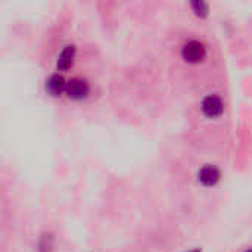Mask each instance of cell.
<instances>
[{
	"label": "cell",
	"mask_w": 252,
	"mask_h": 252,
	"mask_svg": "<svg viewBox=\"0 0 252 252\" xmlns=\"http://www.w3.org/2000/svg\"><path fill=\"white\" fill-rule=\"evenodd\" d=\"M53 248H55V238H53V235L44 233L40 238V242H38V252H53Z\"/></svg>",
	"instance_id": "cell-7"
},
{
	"label": "cell",
	"mask_w": 252,
	"mask_h": 252,
	"mask_svg": "<svg viewBox=\"0 0 252 252\" xmlns=\"http://www.w3.org/2000/svg\"><path fill=\"white\" fill-rule=\"evenodd\" d=\"M90 93V84L86 78L81 77H75L71 78L69 81H66V90L65 94L72 99V100H81L84 97H87V94Z\"/></svg>",
	"instance_id": "cell-2"
},
{
	"label": "cell",
	"mask_w": 252,
	"mask_h": 252,
	"mask_svg": "<svg viewBox=\"0 0 252 252\" xmlns=\"http://www.w3.org/2000/svg\"><path fill=\"white\" fill-rule=\"evenodd\" d=\"M182 56L186 62L189 63H201L205 61L207 58V49L204 46V43L198 41V40H190L188 41L183 49H182Z\"/></svg>",
	"instance_id": "cell-1"
},
{
	"label": "cell",
	"mask_w": 252,
	"mask_h": 252,
	"mask_svg": "<svg viewBox=\"0 0 252 252\" xmlns=\"http://www.w3.org/2000/svg\"><path fill=\"white\" fill-rule=\"evenodd\" d=\"M201 109H202V112H204L205 117H208V118H217V117H220L223 114L224 103H223V100H221L220 96L210 94V96H207L202 100Z\"/></svg>",
	"instance_id": "cell-3"
},
{
	"label": "cell",
	"mask_w": 252,
	"mask_h": 252,
	"mask_svg": "<svg viewBox=\"0 0 252 252\" xmlns=\"http://www.w3.org/2000/svg\"><path fill=\"white\" fill-rule=\"evenodd\" d=\"M190 7L192 10L195 12V15L201 16V18H205L210 12V6L205 3V1H195V3H190Z\"/></svg>",
	"instance_id": "cell-8"
},
{
	"label": "cell",
	"mask_w": 252,
	"mask_h": 252,
	"mask_svg": "<svg viewBox=\"0 0 252 252\" xmlns=\"http://www.w3.org/2000/svg\"><path fill=\"white\" fill-rule=\"evenodd\" d=\"M66 90V81L61 74H52L47 80H46V92L53 96L58 97L62 93H65Z\"/></svg>",
	"instance_id": "cell-5"
},
{
	"label": "cell",
	"mask_w": 252,
	"mask_h": 252,
	"mask_svg": "<svg viewBox=\"0 0 252 252\" xmlns=\"http://www.w3.org/2000/svg\"><path fill=\"white\" fill-rule=\"evenodd\" d=\"M190 252H201L199 250H196V251H190Z\"/></svg>",
	"instance_id": "cell-10"
},
{
	"label": "cell",
	"mask_w": 252,
	"mask_h": 252,
	"mask_svg": "<svg viewBox=\"0 0 252 252\" xmlns=\"http://www.w3.org/2000/svg\"><path fill=\"white\" fill-rule=\"evenodd\" d=\"M220 170L216 165L207 164L204 165L199 173H198V180L199 183H202L204 186H214L217 185V182L220 180Z\"/></svg>",
	"instance_id": "cell-4"
},
{
	"label": "cell",
	"mask_w": 252,
	"mask_h": 252,
	"mask_svg": "<svg viewBox=\"0 0 252 252\" xmlns=\"http://www.w3.org/2000/svg\"><path fill=\"white\" fill-rule=\"evenodd\" d=\"M244 252H252V248H248L247 251H244Z\"/></svg>",
	"instance_id": "cell-9"
},
{
	"label": "cell",
	"mask_w": 252,
	"mask_h": 252,
	"mask_svg": "<svg viewBox=\"0 0 252 252\" xmlns=\"http://www.w3.org/2000/svg\"><path fill=\"white\" fill-rule=\"evenodd\" d=\"M75 56H77V49H75V46H72V44L65 46V47L61 50L59 56H58V68H59L61 71H68V69L74 65Z\"/></svg>",
	"instance_id": "cell-6"
}]
</instances>
